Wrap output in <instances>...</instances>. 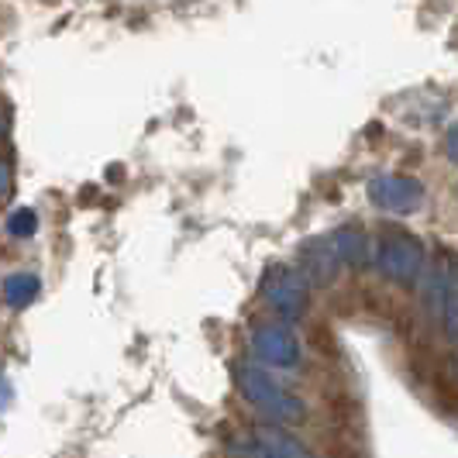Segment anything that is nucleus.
<instances>
[{
  "mask_svg": "<svg viewBox=\"0 0 458 458\" xmlns=\"http://www.w3.org/2000/svg\"><path fill=\"white\" fill-rule=\"evenodd\" d=\"M11 180H14V173H11V165L0 159V197H7V190H11Z\"/></svg>",
  "mask_w": 458,
  "mask_h": 458,
  "instance_id": "13",
  "label": "nucleus"
},
{
  "mask_svg": "<svg viewBox=\"0 0 458 458\" xmlns=\"http://www.w3.org/2000/svg\"><path fill=\"white\" fill-rule=\"evenodd\" d=\"M234 452H242V455H269V458H297V455L310 458L314 455L297 435H290V431H283V428H269V424L252 428L249 441H242Z\"/></svg>",
  "mask_w": 458,
  "mask_h": 458,
  "instance_id": "6",
  "label": "nucleus"
},
{
  "mask_svg": "<svg viewBox=\"0 0 458 458\" xmlns=\"http://www.w3.org/2000/svg\"><path fill=\"white\" fill-rule=\"evenodd\" d=\"M424 259H428V252H424L420 238H413L407 231H386L379 238V249H376L379 273L396 286H413L424 273Z\"/></svg>",
  "mask_w": 458,
  "mask_h": 458,
  "instance_id": "2",
  "label": "nucleus"
},
{
  "mask_svg": "<svg viewBox=\"0 0 458 458\" xmlns=\"http://www.w3.org/2000/svg\"><path fill=\"white\" fill-rule=\"evenodd\" d=\"M431 293H435V303L441 310V331L448 342H455V276L452 269L441 273V283H431Z\"/></svg>",
  "mask_w": 458,
  "mask_h": 458,
  "instance_id": "8",
  "label": "nucleus"
},
{
  "mask_svg": "<svg viewBox=\"0 0 458 458\" xmlns=\"http://www.w3.org/2000/svg\"><path fill=\"white\" fill-rule=\"evenodd\" d=\"M266 303L273 307L279 318L297 321L310 307V293H307V276L300 269H276L266 283Z\"/></svg>",
  "mask_w": 458,
  "mask_h": 458,
  "instance_id": "4",
  "label": "nucleus"
},
{
  "mask_svg": "<svg viewBox=\"0 0 458 458\" xmlns=\"http://www.w3.org/2000/svg\"><path fill=\"white\" fill-rule=\"evenodd\" d=\"M234 379H238L242 396H245V400H249L269 424H303V417H307L303 400L293 396L286 386H279V379H273L266 369L238 366Z\"/></svg>",
  "mask_w": 458,
  "mask_h": 458,
  "instance_id": "1",
  "label": "nucleus"
},
{
  "mask_svg": "<svg viewBox=\"0 0 458 458\" xmlns=\"http://www.w3.org/2000/svg\"><path fill=\"white\" fill-rule=\"evenodd\" d=\"M331 249H335V255H338V262L352 266V269H362V266L369 262V238L362 234V228L335 231Z\"/></svg>",
  "mask_w": 458,
  "mask_h": 458,
  "instance_id": "7",
  "label": "nucleus"
},
{
  "mask_svg": "<svg viewBox=\"0 0 458 458\" xmlns=\"http://www.w3.org/2000/svg\"><path fill=\"white\" fill-rule=\"evenodd\" d=\"M448 156L455 162V131H448Z\"/></svg>",
  "mask_w": 458,
  "mask_h": 458,
  "instance_id": "14",
  "label": "nucleus"
},
{
  "mask_svg": "<svg viewBox=\"0 0 458 458\" xmlns=\"http://www.w3.org/2000/svg\"><path fill=\"white\" fill-rule=\"evenodd\" d=\"M369 204L386 210V214H413L417 207L424 204V186L413 176H400V173H386L376 176L366 186Z\"/></svg>",
  "mask_w": 458,
  "mask_h": 458,
  "instance_id": "3",
  "label": "nucleus"
},
{
  "mask_svg": "<svg viewBox=\"0 0 458 458\" xmlns=\"http://www.w3.org/2000/svg\"><path fill=\"white\" fill-rule=\"evenodd\" d=\"M11 400H14V390H11V383H7V376L0 372V413L11 407Z\"/></svg>",
  "mask_w": 458,
  "mask_h": 458,
  "instance_id": "12",
  "label": "nucleus"
},
{
  "mask_svg": "<svg viewBox=\"0 0 458 458\" xmlns=\"http://www.w3.org/2000/svg\"><path fill=\"white\" fill-rule=\"evenodd\" d=\"M7 231H11L14 238H35V231H38L35 210H31V207H18V210L7 217Z\"/></svg>",
  "mask_w": 458,
  "mask_h": 458,
  "instance_id": "11",
  "label": "nucleus"
},
{
  "mask_svg": "<svg viewBox=\"0 0 458 458\" xmlns=\"http://www.w3.org/2000/svg\"><path fill=\"white\" fill-rule=\"evenodd\" d=\"M252 352L269 369L300 366V342L286 324H259L252 331Z\"/></svg>",
  "mask_w": 458,
  "mask_h": 458,
  "instance_id": "5",
  "label": "nucleus"
},
{
  "mask_svg": "<svg viewBox=\"0 0 458 458\" xmlns=\"http://www.w3.org/2000/svg\"><path fill=\"white\" fill-rule=\"evenodd\" d=\"M335 266H338V255L331 249V242H314L303 249V276H314L318 283H327L335 276Z\"/></svg>",
  "mask_w": 458,
  "mask_h": 458,
  "instance_id": "9",
  "label": "nucleus"
},
{
  "mask_svg": "<svg viewBox=\"0 0 458 458\" xmlns=\"http://www.w3.org/2000/svg\"><path fill=\"white\" fill-rule=\"evenodd\" d=\"M42 293V279L35 273H14L4 279V300L14 307V310H21L28 303H35V297Z\"/></svg>",
  "mask_w": 458,
  "mask_h": 458,
  "instance_id": "10",
  "label": "nucleus"
},
{
  "mask_svg": "<svg viewBox=\"0 0 458 458\" xmlns=\"http://www.w3.org/2000/svg\"><path fill=\"white\" fill-rule=\"evenodd\" d=\"M0 131H4V121H0Z\"/></svg>",
  "mask_w": 458,
  "mask_h": 458,
  "instance_id": "15",
  "label": "nucleus"
}]
</instances>
